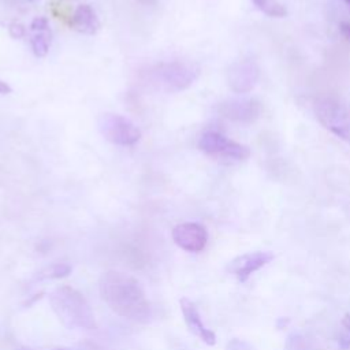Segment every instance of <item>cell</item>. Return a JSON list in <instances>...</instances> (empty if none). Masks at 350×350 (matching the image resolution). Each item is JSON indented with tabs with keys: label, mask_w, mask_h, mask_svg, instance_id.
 Segmentation results:
<instances>
[{
	"label": "cell",
	"mask_w": 350,
	"mask_h": 350,
	"mask_svg": "<svg viewBox=\"0 0 350 350\" xmlns=\"http://www.w3.org/2000/svg\"><path fill=\"white\" fill-rule=\"evenodd\" d=\"M345 3H346L349 7H350V0H345Z\"/></svg>",
	"instance_id": "d4e9b609"
},
{
	"label": "cell",
	"mask_w": 350,
	"mask_h": 350,
	"mask_svg": "<svg viewBox=\"0 0 350 350\" xmlns=\"http://www.w3.org/2000/svg\"><path fill=\"white\" fill-rule=\"evenodd\" d=\"M273 260V254L271 252H253V253H246L242 254L237 258H234L227 269L237 276V279L243 283L249 279V276L252 273H254L256 271L261 269L262 267H265L268 262H271Z\"/></svg>",
	"instance_id": "30bf717a"
},
{
	"label": "cell",
	"mask_w": 350,
	"mask_h": 350,
	"mask_svg": "<svg viewBox=\"0 0 350 350\" xmlns=\"http://www.w3.org/2000/svg\"><path fill=\"white\" fill-rule=\"evenodd\" d=\"M319 122L336 137L350 141V111L334 98H320L314 105Z\"/></svg>",
	"instance_id": "277c9868"
},
{
	"label": "cell",
	"mask_w": 350,
	"mask_h": 350,
	"mask_svg": "<svg viewBox=\"0 0 350 350\" xmlns=\"http://www.w3.org/2000/svg\"><path fill=\"white\" fill-rule=\"evenodd\" d=\"M71 272V265L66 264V262H55L51 267L44 268L42 271H40L36 276V279L38 280H44V279H60L67 276Z\"/></svg>",
	"instance_id": "5bb4252c"
},
{
	"label": "cell",
	"mask_w": 350,
	"mask_h": 350,
	"mask_svg": "<svg viewBox=\"0 0 350 350\" xmlns=\"http://www.w3.org/2000/svg\"><path fill=\"white\" fill-rule=\"evenodd\" d=\"M200 75V67L190 62H170L154 66L148 72L149 82L159 90L175 93L187 89Z\"/></svg>",
	"instance_id": "3957f363"
},
{
	"label": "cell",
	"mask_w": 350,
	"mask_h": 350,
	"mask_svg": "<svg viewBox=\"0 0 350 350\" xmlns=\"http://www.w3.org/2000/svg\"><path fill=\"white\" fill-rule=\"evenodd\" d=\"M198 148L209 156L227 160H245L250 154L247 146L235 142L215 130H209L201 135Z\"/></svg>",
	"instance_id": "8992f818"
},
{
	"label": "cell",
	"mask_w": 350,
	"mask_h": 350,
	"mask_svg": "<svg viewBox=\"0 0 350 350\" xmlns=\"http://www.w3.org/2000/svg\"><path fill=\"white\" fill-rule=\"evenodd\" d=\"M10 34L14 37V38H21L25 36V27L19 23H12L10 26Z\"/></svg>",
	"instance_id": "d6986e66"
},
{
	"label": "cell",
	"mask_w": 350,
	"mask_h": 350,
	"mask_svg": "<svg viewBox=\"0 0 350 350\" xmlns=\"http://www.w3.org/2000/svg\"><path fill=\"white\" fill-rule=\"evenodd\" d=\"M71 25L75 30L83 34H94L100 27L98 18L89 4L78 5L71 18Z\"/></svg>",
	"instance_id": "7c38bea8"
},
{
	"label": "cell",
	"mask_w": 350,
	"mask_h": 350,
	"mask_svg": "<svg viewBox=\"0 0 350 350\" xmlns=\"http://www.w3.org/2000/svg\"><path fill=\"white\" fill-rule=\"evenodd\" d=\"M342 325L346 328L347 332H350V313H346L342 319Z\"/></svg>",
	"instance_id": "603a6c76"
},
{
	"label": "cell",
	"mask_w": 350,
	"mask_h": 350,
	"mask_svg": "<svg viewBox=\"0 0 350 350\" xmlns=\"http://www.w3.org/2000/svg\"><path fill=\"white\" fill-rule=\"evenodd\" d=\"M11 90H12L11 86L7 82L0 79V94H8V93H11Z\"/></svg>",
	"instance_id": "7402d4cb"
},
{
	"label": "cell",
	"mask_w": 350,
	"mask_h": 350,
	"mask_svg": "<svg viewBox=\"0 0 350 350\" xmlns=\"http://www.w3.org/2000/svg\"><path fill=\"white\" fill-rule=\"evenodd\" d=\"M49 304L59 321L68 329H94V313L82 293L71 286H57L49 293Z\"/></svg>",
	"instance_id": "7a4b0ae2"
},
{
	"label": "cell",
	"mask_w": 350,
	"mask_h": 350,
	"mask_svg": "<svg viewBox=\"0 0 350 350\" xmlns=\"http://www.w3.org/2000/svg\"><path fill=\"white\" fill-rule=\"evenodd\" d=\"M171 235L176 246L191 253L201 252L208 242L206 228L194 221H186L175 226Z\"/></svg>",
	"instance_id": "ba28073f"
},
{
	"label": "cell",
	"mask_w": 350,
	"mask_h": 350,
	"mask_svg": "<svg viewBox=\"0 0 350 350\" xmlns=\"http://www.w3.org/2000/svg\"><path fill=\"white\" fill-rule=\"evenodd\" d=\"M227 350H256V349L246 340L231 339L227 345Z\"/></svg>",
	"instance_id": "ac0fdd59"
},
{
	"label": "cell",
	"mask_w": 350,
	"mask_h": 350,
	"mask_svg": "<svg viewBox=\"0 0 350 350\" xmlns=\"http://www.w3.org/2000/svg\"><path fill=\"white\" fill-rule=\"evenodd\" d=\"M98 130L105 139L120 146H131L141 138L139 129L127 118L116 113L101 115Z\"/></svg>",
	"instance_id": "5b68a950"
},
{
	"label": "cell",
	"mask_w": 350,
	"mask_h": 350,
	"mask_svg": "<svg viewBox=\"0 0 350 350\" xmlns=\"http://www.w3.org/2000/svg\"><path fill=\"white\" fill-rule=\"evenodd\" d=\"M258 77L260 68L253 60H239L230 67L227 81L232 92L243 94L254 89Z\"/></svg>",
	"instance_id": "9c48e42d"
},
{
	"label": "cell",
	"mask_w": 350,
	"mask_h": 350,
	"mask_svg": "<svg viewBox=\"0 0 350 350\" xmlns=\"http://www.w3.org/2000/svg\"><path fill=\"white\" fill-rule=\"evenodd\" d=\"M286 349H287V350H309L305 338H304L302 335H299V334H295V332L291 334V335L287 338Z\"/></svg>",
	"instance_id": "2e32d148"
},
{
	"label": "cell",
	"mask_w": 350,
	"mask_h": 350,
	"mask_svg": "<svg viewBox=\"0 0 350 350\" xmlns=\"http://www.w3.org/2000/svg\"><path fill=\"white\" fill-rule=\"evenodd\" d=\"M18 350H33V349H30V347H19Z\"/></svg>",
	"instance_id": "cb8c5ba5"
},
{
	"label": "cell",
	"mask_w": 350,
	"mask_h": 350,
	"mask_svg": "<svg viewBox=\"0 0 350 350\" xmlns=\"http://www.w3.org/2000/svg\"><path fill=\"white\" fill-rule=\"evenodd\" d=\"M338 346L340 350H349L350 349V332L343 334L339 339H338Z\"/></svg>",
	"instance_id": "ffe728a7"
},
{
	"label": "cell",
	"mask_w": 350,
	"mask_h": 350,
	"mask_svg": "<svg viewBox=\"0 0 350 350\" xmlns=\"http://www.w3.org/2000/svg\"><path fill=\"white\" fill-rule=\"evenodd\" d=\"M257 10H260L262 14L272 16V18H283L286 16L287 11L283 4H280L278 0H250Z\"/></svg>",
	"instance_id": "4fadbf2b"
},
{
	"label": "cell",
	"mask_w": 350,
	"mask_h": 350,
	"mask_svg": "<svg viewBox=\"0 0 350 350\" xmlns=\"http://www.w3.org/2000/svg\"><path fill=\"white\" fill-rule=\"evenodd\" d=\"M180 305V310L185 319V323L189 328V331L191 334H194L196 336H198L204 343L213 346L216 343V335L212 329H209L204 323L202 319L200 316V312L197 309V306L194 305L193 301H190L189 298H180L179 301Z\"/></svg>",
	"instance_id": "8fae6325"
},
{
	"label": "cell",
	"mask_w": 350,
	"mask_h": 350,
	"mask_svg": "<svg viewBox=\"0 0 350 350\" xmlns=\"http://www.w3.org/2000/svg\"><path fill=\"white\" fill-rule=\"evenodd\" d=\"M31 31L34 33H41V31H49V25H48V19L42 18V16H37L33 19L31 25H30Z\"/></svg>",
	"instance_id": "e0dca14e"
},
{
	"label": "cell",
	"mask_w": 350,
	"mask_h": 350,
	"mask_svg": "<svg viewBox=\"0 0 350 350\" xmlns=\"http://www.w3.org/2000/svg\"><path fill=\"white\" fill-rule=\"evenodd\" d=\"M339 30H340V34L347 40L350 41V21H343L339 23Z\"/></svg>",
	"instance_id": "44dd1931"
},
{
	"label": "cell",
	"mask_w": 350,
	"mask_h": 350,
	"mask_svg": "<svg viewBox=\"0 0 350 350\" xmlns=\"http://www.w3.org/2000/svg\"><path fill=\"white\" fill-rule=\"evenodd\" d=\"M55 350H68V349H63V347H59V349H55Z\"/></svg>",
	"instance_id": "484cf974"
},
{
	"label": "cell",
	"mask_w": 350,
	"mask_h": 350,
	"mask_svg": "<svg viewBox=\"0 0 350 350\" xmlns=\"http://www.w3.org/2000/svg\"><path fill=\"white\" fill-rule=\"evenodd\" d=\"M30 44H31V49L36 56H38V57L45 56L49 51L51 33L49 31L34 33V36L30 38Z\"/></svg>",
	"instance_id": "9a60e30c"
},
{
	"label": "cell",
	"mask_w": 350,
	"mask_h": 350,
	"mask_svg": "<svg viewBox=\"0 0 350 350\" xmlns=\"http://www.w3.org/2000/svg\"><path fill=\"white\" fill-rule=\"evenodd\" d=\"M98 293L118 316L135 323H146L152 316L150 302L141 283L130 273L109 269L98 279Z\"/></svg>",
	"instance_id": "6da1fadb"
},
{
	"label": "cell",
	"mask_w": 350,
	"mask_h": 350,
	"mask_svg": "<svg viewBox=\"0 0 350 350\" xmlns=\"http://www.w3.org/2000/svg\"><path fill=\"white\" fill-rule=\"evenodd\" d=\"M217 112L237 123H252L261 115V104L256 98H228L217 105Z\"/></svg>",
	"instance_id": "52a82bcc"
}]
</instances>
